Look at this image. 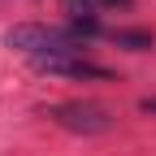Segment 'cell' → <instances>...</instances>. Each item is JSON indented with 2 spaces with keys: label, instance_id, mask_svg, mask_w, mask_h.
<instances>
[{
  "label": "cell",
  "instance_id": "cell-1",
  "mask_svg": "<svg viewBox=\"0 0 156 156\" xmlns=\"http://www.w3.org/2000/svg\"><path fill=\"white\" fill-rule=\"evenodd\" d=\"M5 48L30 56V65L56 61V56H87V39L74 26H48V22H17L5 30Z\"/></svg>",
  "mask_w": 156,
  "mask_h": 156
},
{
  "label": "cell",
  "instance_id": "cell-2",
  "mask_svg": "<svg viewBox=\"0 0 156 156\" xmlns=\"http://www.w3.org/2000/svg\"><path fill=\"white\" fill-rule=\"evenodd\" d=\"M44 117H48V122H56L61 130H69V134H104V130H113V113H108L104 104H95V100L48 104Z\"/></svg>",
  "mask_w": 156,
  "mask_h": 156
},
{
  "label": "cell",
  "instance_id": "cell-3",
  "mask_svg": "<svg viewBox=\"0 0 156 156\" xmlns=\"http://www.w3.org/2000/svg\"><path fill=\"white\" fill-rule=\"evenodd\" d=\"M39 74H52V78H83V83H113V69L91 61V56H56V61H39Z\"/></svg>",
  "mask_w": 156,
  "mask_h": 156
},
{
  "label": "cell",
  "instance_id": "cell-4",
  "mask_svg": "<svg viewBox=\"0 0 156 156\" xmlns=\"http://www.w3.org/2000/svg\"><path fill=\"white\" fill-rule=\"evenodd\" d=\"M104 39H108V44H117V48H126V52H147V48L156 44L152 30H122V26L104 30Z\"/></svg>",
  "mask_w": 156,
  "mask_h": 156
},
{
  "label": "cell",
  "instance_id": "cell-5",
  "mask_svg": "<svg viewBox=\"0 0 156 156\" xmlns=\"http://www.w3.org/2000/svg\"><path fill=\"white\" fill-rule=\"evenodd\" d=\"M139 108H143V113H152V117H156V95H143V100H139Z\"/></svg>",
  "mask_w": 156,
  "mask_h": 156
},
{
  "label": "cell",
  "instance_id": "cell-6",
  "mask_svg": "<svg viewBox=\"0 0 156 156\" xmlns=\"http://www.w3.org/2000/svg\"><path fill=\"white\" fill-rule=\"evenodd\" d=\"M100 5H108V9H130L134 0H100Z\"/></svg>",
  "mask_w": 156,
  "mask_h": 156
}]
</instances>
